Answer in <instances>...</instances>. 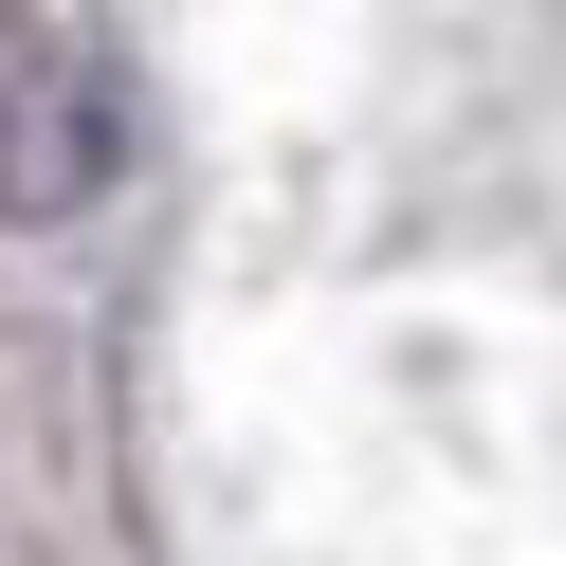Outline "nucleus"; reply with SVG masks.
<instances>
[{
    "label": "nucleus",
    "instance_id": "nucleus-1",
    "mask_svg": "<svg viewBox=\"0 0 566 566\" xmlns=\"http://www.w3.org/2000/svg\"><path fill=\"white\" fill-rule=\"evenodd\" d=\"M111 74H92L74 38H38V19H0V220H74L92 184H111Z\"/></svg>",
    "mask_w": 566,
    "mask_h": 566
}]
</instances>
